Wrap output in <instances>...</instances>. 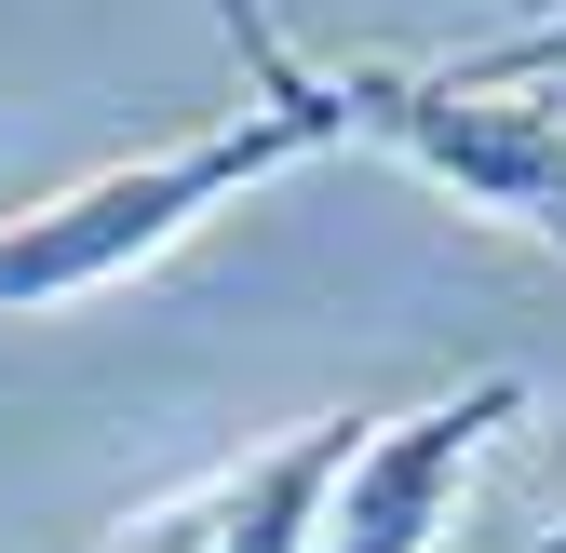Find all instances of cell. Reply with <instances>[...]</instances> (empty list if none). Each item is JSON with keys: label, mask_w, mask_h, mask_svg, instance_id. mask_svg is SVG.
I'll return each mask as SVG.
<instances>
[{"label": "cell", "mask_w": 566, "mask_h": 553, "mask_svg": "<svg viewBox=\"0 0 566 553\" xmlns=\"http://www.w3.org/2000/svg\"><path fill=\"white\" fill-rule=\"evenodd\" d=\"M324 149H350L337 67H311V95H283V108L202 122V135H176V149H149V163H108V176H82V189H54V202H28V217H0V311H67V298H95V284H122V270H149L163 243H189L217 202L297 176V163H324Z\"/></svg>", "instance_id": "6da1fadb"}, {"label": "cell", "mask_w": 566, "mask_h": 553, "mask_svg": "<svg viewBox=\"0 0 566 553\" xmlns=\"http://www.w3.org/2000/svg\"><path fill=\"white\" fill-rule=\"evenodd\" d=\"M350 135L391 163H418L432 189H459L472 217H500L526 243L566 257V108L526 82H459V67H337Z\"/></svg>", "instance_id": "7a4b0ae2"}, {"label": "cell", "mask_w": 566, "mask_h": 553, "mask_svg": "<svg viewBox=\"0 0 566 553\" xmlns=\"http://www.w3.org/2000/svg\"><path fill=\"white\" fill-rule=\"evenodd\" d=\"M513 419H526V378H459L432 405H405V419H365V446H350L311 553H432L446 513H459V487H472V459Z\"/></svg>", "instance_id": "3957f363"}, {"label": "cell", "mask_w": 566, "mask_h": 553, "mask_svg": "<svg viewBox=\"0 0 566 553\" xmlns=\"http://www.w3.org/2000/svg\"><path fill=\"white\" fill-rule=\"evenodd\" d=\"M230 41H243V67H256V108H283V95H311V67L283 54V28H270V0H202Z\"/></svg>", "instance_id": "277c9868"}, {"label": "cell", "mask_w": 566, "mask_h": 553, "mask_svg": "<svg viewBox=\"0 0 566 553\" xmlns=\"http://www.w3.org/2000/svg\"><path fill=\"white\" fill-rule=\"evenodd\" d=\"M446 67H459V82H526V95H539L553 67H566V28H513V41H485V54H446Z\"/></svg>", "instance_id": "5b68a950"}, {"label": "cell", "mask_w": 566, "mask_h": 553, "mask_svg": "<svg viewBox=\"0 0 566 553\" xmlns=\"http://www.w3.org/2000/svg\"><path fill=\"white\" fill-rule=\"evenodd\" d=\"M513 14H526V28H566V0H513Z\"/></svg>", "instance_id": "8992f818"}, {"label": "cell", "mask_w": 566, "mask_h": 553, "mask_svg": "<svg viewBox=\"0 0 566 553\" xmlns=\"http://www.w3.org/2000/svg\"><path fill=\"white\" fill-rule=\"evenodd\" d=\"M513 553H566V526H553V540H513Z\"/></svg>", "instance_id": "52a82bcc"}]
</instances>
